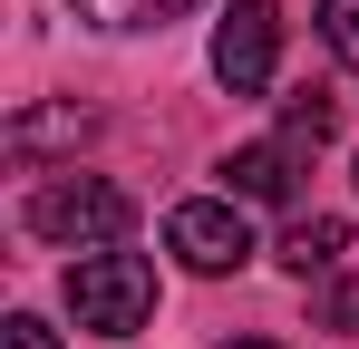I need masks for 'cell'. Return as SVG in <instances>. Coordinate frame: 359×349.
<instances>
[{
  "instance_id": "1",
  "label": "cell",
  "mask_w": 359,
  "mask_h": 349,
  "mask_svg": "<svg viewBox=\"0 0 359 349\" xmlns=\"http://www.w3.org/2000/svg\"><path fill=\"white\" fill-rule=\"evenodd\" d=\"M126 224H136V204H126V184H107V174H49L29 194V233L39 242H68V252H117Z\"/></svg>"
},
{
  "instance_id": "2",
  "label": "cell",
  "mask_w": 359,
  "mask_h": 349,
  "mask_svg": "<svg viewBox=\"0 0 359 349\" xmlns=\"http://www.w3.org/2000/svg\"><path fill=\"white\" fill-rule=\"evenodd\" d=\"M68 310H78V330L126 340V330L156 320V272H146L136 252H78V262H68Z\"/></svg>"
},
{
  "instance_id": "3",
  "label": "cell",
  "mask_w": 359,
  "mask_h": 349,
  "mask_svg": "<svg viewBox=\"0 0 359 349\" xmlns=\"http://www.w3.org/2000/svg\"><path fill=\"white\" fill-rule=\"evenodd\" d=\"M165 252H175L184 272H204V282H214V272H243V262H252V224H243L233 194H224V204H214V194H194V204L165 214Z\"/></svg>"
},
{
  "instance_id": "4",
  "label": "cell",
  "mask_w": 359,
  "mask_h": 349,
  "mask_svg": "<svg viewBox=\"0 0 359 349\" xmlns=\"http://www.w3.org/2000/svg\"><path fill=\"white\" fill-rule=\"evenodd\" d=\"M272 58H282V0H233L224 29H214V78L233 97H262L272 88Z\"/></svg>"
},
{
  "instance_id": "5",
  "label": "cell",
  "mask_w": 359,
  "mask_h": 349,
  "mask_svg": "<svg viewBox=\"0 0 359 349\" xmlns=\"http://www.w3.org/2000/svg\"><path fill=\"white\" fill-rule=\"evenodd\" d=\"M292 174H301V146H233L224 156V194L233 204H292Z\"/></svg>"
},
{
  "instance_id": "6",
  "label": "cell",
  "mask_w": 359,
  "mask_h": 349,
  "mask_svg": "<svg viewBox=\"0 0 359 349\" xmlns=\"http://www.w3.org/2000/svg\"><path fill=\"white\" fill-rule=\"evenodd\" d=\"M340 252H350V224H340V214H311V224L282 233V272H301V282H311V272H330Z\"/></svg>"
},
{
  "instance_id": "7",
  "label": "cell",
  "mask_w": 359,
  "mask_h": 349,
  "mask_svg": "<svg viewBox=\"0 0 359 349\" xmlns=\"http://www.w3.org/2000/svg\"><path fill=\"white\" fill-rule=\"evenodd\" d=\"M194 0H78V20H97V29H165Z\"/></svg>"
},
{
  "instance_id": "8",
  "label": "cell",
  "mask_w": 359,
  "mask_h": 349,
  "mask_svg": "<svg viewBox=\"0 0 359 349\" xmlns=\"http://www.w3.org/2000/svg\"><path fill=\"white\" fill-rule=\"evenodd\" d=\"M88 116L78 107H39V116H10V156H39V146H78Z\"/></svg>"
},
{
  "instance_id": "9",
  "label": "cell",
  "mask_w": 359,
  "mask_h": 349,
  "mask_svg": "<svg viewBox=\"0 0 359 349\" xmlns=\"http://www.w3.org/2000/svg\"><path fill=\"white\" fill-rule=\"evenodd\" d=\"M320 136H330V97H320V88H301L292 107H282V146H320Z\"/></svg>"
},
{
  "instance_id": "10",
  "label": "cell",
  "mask_w": 359,
  "mask_h": 349,
  "mask_svg": "<svg viewBox=\"0 0 359 349\" xmlns=\"http://www.w3.org/2000/svg\"><path fill=\"white\" fill-rule=\"evenodd\" d=\"M320 39L340 68H359V0H320Z\"/></svg>"
},
{
  "instance_id": "11",
  "label": "cell",
  "mask_w": 359,
  "mask_h": 349,
  "mask_svg": "<svg viewBox=\"0 0 359 349\" xmlns=\"http://www.w3.org/2000/svg\"><path fill=\"white\" fill-rule=\"evenodd\" d=\"M0 349H59V330L39 310H20V320H0Z\"/></svg>"
},
{
  "instance_id": "12",
  "label": "cell",
  "mask_w": 359,
  "mask_h": 349,
  "mask_svg": "<svg viewBox=\"0 0 359 349\" xmlns=\"http://www.w3.org/2000/svg\"><path fill=\"white\" fill-rule=\"evenodd\" d=\"M320 320H330V330H359V272L320 291Z\"/></svg>"
},
{
  "instance_id": "13",
  "label": "cell",
  "mask_w": 359,
  "mask_h": 349,
  "mask_svg": "<svg viewBox=\"0 0 359 349\" xmlns=\"http://www.w3.org/2000/svg\"><path fill=\"white\" fill-rule=\"evenodd\" d=\"M224 349H282V340H224Z\"/></svg>"
}]
</instances>
